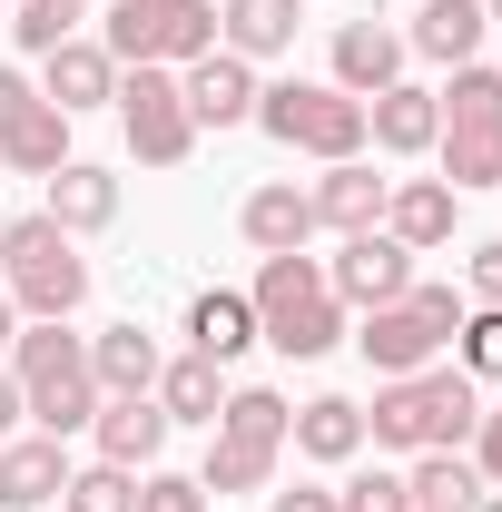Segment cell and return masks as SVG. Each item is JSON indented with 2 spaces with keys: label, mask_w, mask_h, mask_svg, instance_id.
<instances>
[{
  "label": "cell",
  "mask_w": 502,
  "mask_h": 512,
  "mask_svg": "<svg viewBox=\"0 0 502 512\" xmlns=\"http://www.w3.org/2000/svg\"><path fill=\"white\" fill-rule=\"evenodd\" d=\"M414 512H434V503H414Z\"/></svg>",
  "instance_id": "obj_41"
},
{
  "label": "cell",
  "mask_w": 502,
  "mask_h": 512,
  "mask_svg": "<svg viewBox=\"0 0 502 512\" xmlns=\"http://www.w3.org/2000/svg\"><path fill=\"white\" fill-rule=\"evenodd\" d=\"M483 424V384L463 365H424V375H384L365 404V444L384 453H463Z\"/></svg>",
  "instance_id": "obj_1"
},
{
  "label": "cell",
  "mask_w": 502,
  "mask_h": 512,
  "mask_svg": "<svg viewBox=\"0 0 502 512\" xmlns=\"http://www.w3.org/2000/svg\"><path fill=\"white\" fill-rule=\"evenodd\" d=\"M10 335H20V306H10V296H0V345H10Z\"/></svg>",
  "instance_id": "obj_39"
},
{
  "label": "cell",
  "mask_w": 502,
  "mask_h": 512,
  "mask_svg": "<svg viewBox=\"0 0 502 512\" xmlns=\"http://www.w3.org/2000/svg\"><path fill=\"white\" fill-rule=\"evenodd\" d=\"M138 512H207V483H197V473H158V463H148V473H138Z\"/></svg>",
  "instance_id": "obj_34"
},
{
  "label": "cell",
  "mask_w": 502,
  "mask_h": 512,
  "mask_svg": "<svg viewBox=\"0 0 502 512\" xmlns=\"http://www.w3.org/2000/svg\"><path fill=\"white\" fill-rule=\"evenodd\" d=\"M463 453H473V473L502 493V404H483V424H473V444H463Z\"/></svg>",
  "instance_id": "obj_35"
},
{
  "label": "cell",
  "mask_w": 502,
  "mask_h": 512,
  "mask_svg": "<svg viewBox=\"0 0 502 512\" xmlns=\"http://www.w3.org/2000/svg\"><path fill=\"white\" fill-rule=\"evenodd\" d=\"M453 207H463V197L443 188V178H394V188H384V237H404V247L424 256V247L453 237Z\"/></svg>",
  "instance_id": "obj_24"
},
{
  "label": "cell",
  "mask_w": 502,
  "mask_h": 512,
  "mask_svg": "<svg viewBox=\"0 0 502 512\" xmlns=\"http://www.w3.org/2000/svg\"><path fill=\"white\" fill-rule=\"evenodd\" d=\"M286 444L306 453V463H355L365 453V404H345V394H315L286 414Z\"/></svg>",
  "instance_id": "obj_23"
},
{
  "label": "cell",
  "mask_w": 502,
  "mask_h": 512,
  "mask_svg": "<svg viewBox=\"0 0 502 512\" xmlns=\"http://www.w3.org/2000/svg\"><path fill=\"white\" fill-rule=\"evenodd\" d=\"M483 0H424L414 10V30H404V50H424V60H443V69H463L473 50H483Z\"/></svg>",
  "instance_id": "obj_26"
},
{
  "label": "cell",
  "mask_w": 502,
  "mask_h": 512,
  "mask_svg": "<svg viewBox=\"0 0 502 512\" xmlns=\"http://www.w3.org/2000/svg\"><path fill=\"white\" fill-rule=\"evenodd\" d=\"M178 89H188V119L197 128H247L256 119V60H237V50L188 60V69H178Z\"/></svg>",
  "instance_id": "obj_13"
},
{
  "label": "cell",
  "mask_w": 502,
  "mask_h": 512,
  "mask_svg": "<svg viewBox=\"0 0 502 512\" xmlns=\"http://www.w3.org/2000/svg\"><path fill=\"white\" fill-rule=\"evenodd\" d=\"M296 20H306V0H217V50L276 60V50H296Z\"/></svg>",
  "instance_id": "obj_19"
},
{
  "label": "cell",
  "mask_w": 502,
  "mask_h": 512,
  "mask_svg": "<svg viewBox=\"0 0 502 512\" xmlns=\"http://www.w3.org/2000/svg\"><path fill=\"white\" fill-rule=\"evenodd\" d=\"M10 375H20V404H30V424L40 434H89L99 424V375H89V335H69V325H20L10 335Z\"/></svg>",
  "instance_id": "obj_2"
},
{
  "label": "cell",
  "mask_w": 502,
  "mask_h": 512,
  "mask_svg": "<svg viewBox=\"0 0 502 512\" xmlns=\"http://www.w3.org/2000/svg\"><path fill=\"white\" fill-rule=\"evenodd\" d=\"M434 99H443V138H434L443 188H453V197L502 188V69L463 60V69H453V89H434Z\"/></svg>",
  "instance_id": "obj_6"
},
{
  "label": "cell",
  "mask_w": 502,
  "mask_h": 512,
  "mask_svg": "<svg viewBox=\"0 0 502 512\" xmlns=\"http://www.w3.org/2000/svg\"><path fill=\"white\" fill-rule=\"evenodd\" d=\"M69 483V444L60 434H10L0 444V512H50Z\"/></svg>",
  "instance_id": "obj_17"
},
{
  "label": "cell",
  "mask_w": 502,
  "mask_h": 512,
  "mask_svg": "<svg viewBox=\"0 0 502 512\" xmlns=\"http://www.w3.org/2000/svg\"><path fill=\"white\" fill-rule=\"evenodd\" d=\"M20 414H30V404H20V375H0V444L20 434Z\"/></svg>",
  "instance_id": "obj_38"
},
{
  "label": "cell",
  "mask_w": 502,
  "mask_h": 512,
  "mask_svg": "<svg viewBox=\"0 0 502 512\" xmlns=\"http://www.w3.org/2000/svg\"><path fill=\"white\" fill-rule=\"evenodd\" d=\"M89 434H99V463H119V473H148V463L168 453V404H158V394H109Z\"/></svg>",
  "instance_id": "obj_16"
},
{
  "label": "cell",
  "mask_w": 502,
  "mask_h": 512,
  "mask_svg": "<svg viewBox=\"0 0 502 512\" xmlns=\"http://www.w3.org/2000/svg\"><path fill=\"white\" fill-rule=\"evenodd\" d=\"M483 20H502V0H483Z\"/></svg>",
  "instance_id": "obj_40"
},
{
  "label": "cell",
  "mask_w": 502,
  "mask_h": 512,
  "mask_svg": "<svg viewBox=\"0 0 502 512\" xmlns=\"http://www.w3.org/2000/svg\"><path fill=\"white\" fill-rule=\"evenodd\" d=\"M276 512H335V493H325V483H286V493H276Z\"/></svg>",
  "instance_id": "obj_37"
},
{
  "label": "cell",
  "mask_w": 502,
  "mask_h": 512,
  "mask_svg": "<svg viewBox=\"0 0 502 512\" xmlns=\"http://www.w3.org/2000/svg\"><path fill=\"white\" fill-rule=\"evenodd\" d=\"M434 138H443V99L424 79H394V89L365 99V148H384V158H434Z\"/></svg>",
  "instance_id": "obj_12"
},
{
  "label": "cell",
  "mask_w": 502,
  "mask_h": 512,
  "mask_svg": "<svg viewBox=\"0 0 502 512\" xmlns=\"http://www.w3.org/2000/svg\"><path fill=\"white\" fill-rule=\"evenodd\" d=\"M40 217L69 227V237H99V227L119 217V178L89 168V158H69V168H50V207H40Z\"/></svg>",
  "instance_id": "obj_21"
},
{
  "label": "cell",
  "mask_w": 502,
  "mask_h": 512,
  "mask_svg": "<svg viewBox=\"0 0 502 512\" xmlns=\"http://www.w3.org/2000/svg\"><path fill=\"white\" fill-rule=\"evenodd\" d=\"M453 325H463V296L414 276L394 306H375V316H365V335H355V345H365V365H375V375H424L443 345H453Z\"/></svg>",
  "instance_id": "obj_9"
},
{
  "label": "cell",
  "mask_w": 502,
  "mask_h": 512,
  "mask_svg": "<svg viewBox=\"0 0 502 512\" xmlns=\"http://www.w3.org/2000/svg\"><path fill=\"white\" fill-rule=\"evenodd\" d=\"M188 345H197V355H217V365H237V355L256 345V306L237 296V286H207V296L188 306Z\"/></svg>",
  "instance_id": "obj_28"
},
{
  "label": "cell",
  "mask_w": 502,
  "mask_h": 512,
  "mask_svg": "<svg viewBox=\"0 0 502 512\" xmlns=\"http://www.w3.org/2000/svg\"><path fill=\"white\" fill-rule=\"evenodd\" d=\"M119 128L128 148H138V168H178L197 148V119H188V89H178V69H119Z\"/></svg>",
  "instance_id": "obj_10"
},
{
  "label": "cell",
  "mask_w": 502,
  "mask_h": 512,
  "mask_svg": "<svg viewBox=\"0 0 502 512\" xmlns=\"http://www.w3.org/2000/svg\"><path fill=\"white\" fill-rule=\"evenodd\" d=\"M40 99H50L60 119H89V109L119 99V60H109L99 40H60V50L40 60Z\"/></svg>",
  "instance_id": "obj_15"
},
{
  "label": "cell",
  "mask_w": 502,
  "mask_h": 512,
  "mask_svg": "<svg viewBox=\"0 0 502 512\" xmlns=\"http://www.w3.org/2000/svg\"><path fill=\"white\" fill-rule=\"evenodd\" d=\"M404 30L394 20H335V89L345 99H375V89H394L404 79Z\"/></svg>",
  "instance_id": "obj_14"
},
{
  "label": "cell",
  "mask_w": 502,
  "mask_h": 512,
  "mask_svg": "<svg viewBox=\"0 0 502 512\" xmlns=\"http://www.w3.org/2000/svg\"><path fill=\"white\" fill-rule=\"evenodd\" d=\"M384 188H394V178H375L365 158H335V168L306 188V197H315V227H335V237H365V227H384Z\"/></svg>",
  "instance_id": "obj_18"
},
{
  "label": "cell",
  "mask_w": 502,
  "mask_h": 512,
  "mask_svg": "<svg viewBox=\"0 0 502 512\" xmlns=\"http://www.w3.org/2000/svg\"><path fill=\"white\" fill-rule=\"evenodd\" d=\"M414 503H434V512H502V493L473 473V453H414Z\"/></svg>",
  "instance_id": "obj_27"
},
{
  "label": "cell",
  "mask_w": 502,
  "mask_h": 512,
  "mask_svg": "<svg viewBox=\"0 0 502 512\" xmlns=\"http://www.w3.org/2000/svg\"><path fill=\"white\" fill-rule=\"evenodd\" d=\"M0 296L20 306V325H69L89 306V256H79V237L50 227V217L0 227Z\"/></svg>",
  "instance_id": "obj_4"
},
{
  "label": "cell",
  "mask_w": 502,
  "mask_h": 512,
  "mask_svg": "<svg viewBox=\"0 0 502 512\" xmlns=\"http://www.w3.org/2000/svg\"><path fill=\"white\" fill-rule=\"evenodd\" d=\"M237 227H247L256 256H296V247L315 237V197L296 188V178H276V188H256L247 207H237Z\"/></svg>",
  "instance_id": "obj_20"
},
{
  "label": "cell",
  "mask_w": 502,
  "mask_h": 512,
  "mask_svg": "<svg viewBox=\"0 0 502 512\" xmlns=\"http://www.w3.org/2000/svg\"><path fill=\"white\" fill-rule=\"evenodd\" d=\"M247 306H256V345H276V355H296V365H315V355L345 345V306H335V286H325V266H315L306 247L266 256L256 286H247Z\"/></svg>",
  "instance_id": "obj_3"
},
{
  "label": "cell",
  "mask_w": 502,
  "mask_h": 512,
  "mask_svg": "<svg viewBox=\"0 0 502 512\" xmlns=\"http://www.w3.org/2000/svg\"><path fill=\"white\" fill-rule=\"evenodd\" d=\"M158 335L148 325H99L89 335V375H99V394H158Z\"/></svg>",
  "instance_id": "obj_22"
},
{
  "label": "cell",
  "mask_w": 502,
  "mask_h": 512,
  "mask_svg": "<svg viewBox=\"0 0 502 512\" xmlns=\"http://www.w3.org/2000/svg\"><path fill=\"white\" fill-rule=\"evenodd\" d=\"M99 50L119 69H188L217 50V0H119Z\"/></svg>",
  "instance_id": "obj_8"
},
{
  "label": "cell",
  "mask_w": 502,
  "mask_h": 512,
  "mask_svg": "<svg viewBox=\"0 0 502 512\" xmlns=\"http://www.w3.org/2000/svg\"><path fill=\"white\" fill-rule=\"evenodd\" d=\"M256 128L276 138V148H296V158H365V99H345L335 79H276V89H256Z\"/></svg>",
  "instance_id": "obj_7"
},
{
  "label": "cell",
  "mask_w": 502,
  "mask_h": 512,
  "mask_svg": "<svg viewBox=\"0 0 502 512\" xmlns=\"http://www.w3.org/2000/svg\"><path fill=\"white\" fill-rule=\"evenodd\" d=\"M473 306H502V237L473 247Z\"/></svg>",
  "instance_id": "obj_36"
},
{
  "label": "cell",
  "mask_w": 502,
  "mask_h": 512,
  "mask_svg": "<svg viewBox=\"0 0 502 512\" xmlns=\"http://www.w3.org/2000/svg\"><path fill=\"white\" fill-rule=\"evenodd\" d=\"M453 345H463L453 365H463L473 384H502V306H463V325H453Z\"/></svg>",
  "instance_id": "obj_32"
},
{
  "label": "cell",
  "mask_w": 502,
  "mask_h": 512,
  "mask_svg": "<svg viewBox=\"0 0 502 512\" xmlns=\"http://www.w3.org/2000/svg\"><path fill=\"white\" fill-rule=\"evenodd\" d=\"M60 512H138V473H119V463H69Z\"/></svg>",
  "instance_id": "obj_31"
},
{
  "label": "cell",
  "mask_w": 502,
  "mask_h": 512,
  "mask_svg": "<svg viewBox=\"0 0 502 512\" xmlns=\"http://www.w3.org/2000/svg\"><path fill=\"white\" fill-rule=\"evenodd\" d=\"M50 168H69V119L50 99H30L20 119L0 128V178H50Z\"/></svg>",
  "instance_id": "obj_25"
},
{
  "label": "cell",
  "mask_w": 502,
  "mask_h": 512,
  "mask_svg": "<svg viewBox=\"0 0 502 512\" xmlns=\"http://www.w3.org/2000/svg\"><path fill=\"white\" fill-rule=\"evenodd\" d=\"M335 512H414V483H404V473H355V483H345V493H335Z\"/></svg>",
  "instance_id": "obj_33"
},
{
  "label": "cell",
  "mask_w": 502,
  "mask_h": 512,
  "mask_svg": "<svg viewBox=\"0 0 502 512\" xmlns=\"http://www.w3.org/2000/svg\"><path fill=\"white\" fill-rule=\"evenodd\" d=\"M20 20H10V40L30 50V60H50L60 40H79V20H89V0H10Z\"/></svg>",
  "instance_id": "obj_30"
},
{
  "label": "cell",
  "mask_w": 502,
  "mask_h": 512,
  "mask_svg": "<svg viewBox=\"0 0 502 512\" xmlns=\"http://www.w3.org/2000/svg\"><path fill=\"white\" fill-rule=\"evenodd\" d=\"M286 394L276 384H227V404H217V424H207V463H197V483L207 493H266L276 483V463H286Z\"/></svg>",
  "instance_id": "obj_5"
},
{
  "label": "cell",
  "mask_w": 502,
  "mask_h": 512,
  "mask_svg": "<svg viewBox=\"0 0 502 512\" xmlns=\"http://www.w3.org/2000/svg\"><path fill=\"white\" fill-rule=\"evenodd\" d=\"M325 286H335V306H394L404 286H414V247L404 237H384V227H365V237H345V247L325 256Z\"/></svg>",
  "instance_id": "obj_11"
},
{
  "label": "cell",
  "mask_w": 502,
  "mask_h": 512,
  "mask_svg": "<svg viewBox=\"0 0 502 512\" xmlns=\"http://www.w3.org/2000/svg\"><path fill=\"white\" fill-rule=\"evenodd\" d=\"M158 404H168V424H217V404H227V365L188 345L178 365H158Z\"/></svg>",
  "instance_id": "obj_29"
}]
</instances>
